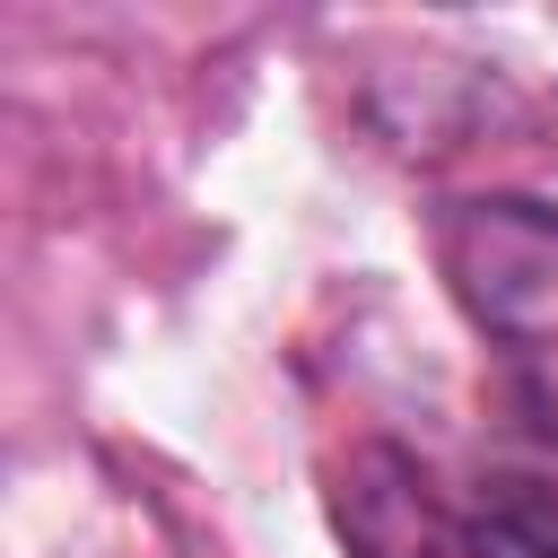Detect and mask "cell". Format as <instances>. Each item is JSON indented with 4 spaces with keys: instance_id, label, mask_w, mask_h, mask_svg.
Here are the masks:
<instances>
[{
    "instance_id": "obj_1",
    "label": "cell",
    "mask_w": 558,
    "mask_h": 558,
    "mask_svg": "<svg viewBox=\"0 0 558 558\" xmlns=\"http://www.w3.org/2000/svg\"><path fill=\"white\" fill-rule=\"evenodd\" d=\"M436 270L453 305L497 349L514 418L558 436V209L523 192L445 201L436 209Z\"/></svg>"
},
{
    "instance_id": "obj_2",
    "label": "cell",
    "mask_w": 558,
    "mask_h": 558,
    "mask_svg": "<svg viewBox=\"0 0 558 558\" xmlns=\"http://www.w3.org/2000/svg\"><path fill=\"white\" fill-rule=\"evenodd\" d=\"M331 532L349 541V558H514L480 523V506L436 488L401 445H349V462L331 471Z\"/></svg>"
},
{
    "instance_id": "obj_3",
    "label": "cell",
    "mask_w": 558,
    "mask_h": 558,
    "mask_svg": "<svg viewBox=\"0 0 558 558\" xmlns=\"http://www.w3.org/2000/svg\"><path fill=\"white\" fill-rule=\"evenodd\" d=\"M480 523L514 558H558V436L532 418H506L480 453Z\"/></svg>"
}]
</instances>
